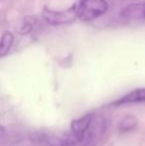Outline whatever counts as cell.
<instances>
[{
	"label": "cell",
	"instance_id": "1",
	"mask_svg": "<svg viewBox=\"0 0 145 146\" xmlns=\"http://www.w3.org/2000/svg\"><path fill=\"white\" fill-rule=\"evenodd\" d=\"M77 5L79 19L85 22L101 17L109 9V4L105 0H79Z\"/></svg>",
	"mask_w": 145,
	"mask_h": 146
},
{
	"label": "cell",
	"instance_id": "2",
	"mask_svg": "<svg viewBox=\"0 0 145 146\" xmlns=\"http://www.w3.org/2000/svg\"><path fill=\"white\" fill-rule=\"evenodd\" d=\"M107 129V123L105 117L101 115H93L89 127L81 136V145L95 146L105 134Z\"/></svg>",
	"mask_w": 145,
	"mask_h": 146
},
{
	"label": "cell",
	"instance_id": "3",
	"mask_svg": "<svg viewBox=\"0 0 145 146\" xmlns=\"http://www.w3.org/2000/svg\"><path fill=\"white\" fill-rule=\"evenodd\" d=\"M42 17L50 25H64L73 23L77 16V5L73 4L66 10H53L45 7L42 11Z\"/></svg>",
	"mask_w": 145,
	"mask_h": 146
},
{
	"label": "cell",
	"instance_id": "4",
	"mask_svg": "<svg viewBox=\"0 0 145 146\" xmlns=\"http://www.w3.org/2000/svg\"><path fill=\"white\" fill-rule=\"evenodd\" d=\"M121 16L129 20H145V2L133 3L121 11Z\"/></svg>",
	"mask_w": 145,
	"mask_h": 146
},
{
	"label": "cell",
	"instance_id": "5",
	"mask_svg": "<svg viewBox=\"0 0 145 146\" xmlns=\"http://www.w3.org/2000/svg\"><path fill=\"white\" fill-rule=\"evenodd\" d=\"M93 114H87V115H83V117L79 119H75L71 124V131L73 135L79 138V142H81V139L83 134L85 132V130L89 127V123L91 121Z\"/></svg>",
	"mask_w": 145,
	"mask_h": 146
},
{
	"label": "cell",
	"instance_id": "6",
	"mask_svg": "<svg viewBox=\"0 0 145 146\" xmlns=\"http://www.w3.org/2000/svg\"><path fill=\"white\" fill-rule=\"evenodd\" d=\"M145 102V88H137L126 96H122L120 100H117L113 102V104L116 106H121V104H138V102Z\"/></svg>",
	"mask_w": 145,
	"mask_h": 146
},
{
	"label": "cell",
	"instance_id": "7",
	"mask_svg": "<svg viewBox=\"0 0 145 146\" xmlns=\"http://www.w3.org/2000/svg\"><path fill=\"white\" fill-rule=\"evenodd\" d=\"M38 26V20L33 16L25 17L17 26V32L21 35H27L33 32Z\"/></svg>",
	"mask_w": 145,
	"mask_h": 146
},
{
	"label": "cell",
	"instance_id": "8",
	"mask_svg": "<svg viewBox=\"0 0 145 146\" xmlns=\"http://www.w3.org/2000/svg\"><path fill=\"white\" fill-rule=\"evenodd\" d=\"M14 43V35L11 32H4L0 43V57L3 58L8 54Z\"/></svg>",
	"mask_w": 145,
	"mask_h": 146
},
{
	"label": "cell",
	"instance_id": "9",
	"mask_svg": "<svg viewBox=\"0 0 145 146\" xmlns=\"http://www.w3.org/2000/svg\"><path fill=\"white\" fill-rule=\"evenodd\" d=\"M137 125V118L133 115H126L120 120L118 129L121 132H127V131L133 130Z\"/></svg>",
	"mask_w": 145,
	"mask_h": 146
}]
</instances>
